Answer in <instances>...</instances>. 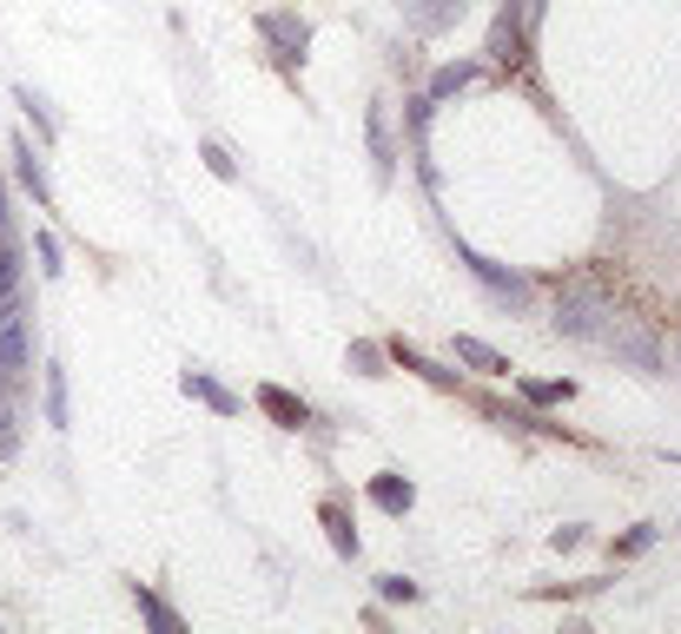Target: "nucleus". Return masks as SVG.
<instances>
[{"label":"nucleus","mask_w":681,"mask_h":634,"mask_svg":"<svg viewBox=\"0 0 681 634\" xmlns=\"http://www.w3.org/2000/svg\"><path fill=\"white\" fill-rule=\"evenodd\" d=\"M0 232H7V198H0Z\"/></svg>","instance_id":"obj_24"},{"label":"nucleus","mask_w":681,"mask_h":634,"mask_svg":"<svg viewBox=\"0 0 681 634\" xmlns=\"http://www.w3.org/2000/svg\"><path fill=\"white\" fill-rule=\"evenodd\" d=\"M132 595H139V615H146V622H152V628L179 634V615H172V609H166V602H159V595H152V589H132Z\"/></svg>","instance_id":"obj_17"},{"label":"nucleus","mask_w":681,"mask_h":634,"mask_svg":"<svg viewBox=\"0 0 681 634\" xmlns=\"http://www.w3.org/2000/svg\"><path fill=\"white\" fill-rule=\"evenodd\" d=\"M470 79H477V66H470V60H464V66H444V73L430 79V106H437V99H450V93H464Z\"/></svg>","instance_id":"obj_14"},{"label":"nucleus","mask_w":681,"mask_h":634,"mask_svg":"<svg viewBox=\"0 0 681 634\" xmlns=\"http://www.w3.org/2000/svg\"><path fill=\"white\" fill-rule=\"evenodd\" d=\"M517 390H523L530 404H570V397H576V384H570V377H563V384H536V377H523Z\"/></svg>","instance_id":"obj_16"},{"label":"nucleus","mask_w":681,"mask_h":634,"mask_svg":"<svg viewBox=\"0 0 681 634\" xmlns=\"http://www.w3.org/2000/svg\"><path fill=\"white\" fill-rule=\"evenodd\" d=\"M603 351L623 357V364H636V370H662V344H656L649 331H623V324H609V331H603Z\"/></svg>","instance_id":"obj_2"},{"label":"nucleus","mask_w":681,"mask_h":634,"mask_svg":"<svg viewBox=\"0 0 681 634\" xmlns=\"http://www.w3.org/2000/svg\"><path fill=\"white\" fill-rule=\"evenodd\" d=\"M384 357H397L404 370H417V377H430V384H457V377H450L444 364H430V357H424L417 344H404V337H391V344H384Z\"/></svg>","instance_id":"obj_12"},{"label":"nucleus","mask_w":681,"mask_h":634,"mask_svg":"<svg viewBox=\"0 0 681 634\" xmlns=\"http://www.w3.org/2000/svg\"><path fill=\"white\" fill-rule=\"evenodd\" d=\"M0 450H13V404H7V390H0Z\"/></svg>","instance_id":"obj_23"},{"label":"nucleus","mask_w":681,"mask_h":634,"mask_svg":"<svg viewBox=\"0 0 681 634\" xmlns=\"http://www.w3.org/2000/svg\"><path fill=\"white\" fill-rule=\"evenodd\" d=\"M377 595L384 602H417V582L411 576H377Z\"/></svg>","instance_id":"obj_20"},{"label":"nucleus","mask_w":681,"mask_h":634,"mask_svg":"<svg viewBox=\"0 0 681 634\" xmlns=\"http://www.w3.org/2000/svg\"><path fill=\"white\" fill-rule=\"evenodd\" d=\"M205 165H212L219 179H238V159H232V152H225L219 139H205Z\"/></svg>","instance_id":"obj_21"},{"label":"nucleus","mask_w":681,"mask_h":634,"mask_svg":"<svg viewBox=\"0 0 681 634\" xmlns=\"http://www.w3.org/2000/svg\"><path fill=\"white\" fill-rule=\"evenodd\" d=\"M457 364H470V370H483V377H510V357L490 351L483 337H457Z\"/></svg>","instance_id":"obj_9"},{"label":"nucleus","mask_w":681,"mask_h":634,"mask_svg":"<svg viewBox=\"0 0 681 634\" xmlns=\"http://www.w3.org/2000/svg\"><path fill=\"white\" fill-rule=\"evenodd\" d=\"M550 324H556V337H583V344H603V331L616 324V311H609V304H603L596 291H570V298L556 304V318H550Z\"/></svg>","instance_id":"obj_1"},{"label":"nucleus","mask_w":681,"mask_h":634,"mask_svg":"<svg viewBox=\"0 0 681 634\" xmlns=\"http://www.w3.org/2000/svg\"><path fill=\"white\" fill-rule=\"evenodd\" d=\"M397 13L417 26V33H444L464 20V0H397Z\"/></svg>","instance_id":"obj_5"},{"label":"nucleus","mask_w":681,"mask_h":634,"mask_svg":"<svg viewBox=\"0 0 681 634\" xmlns=\"http://www.w3.org/2000/svg\"><path fill=\"white\" fill-rule=\"evenodd\" d=\"M20 364H26V331H20V324H0V390L20 384Z\"/></svg>","instance_id":"obj_11"},{"label":"nucleus","mask_w":681,"mask_h":634,"mask_svg":"<svg viewBox=\"0 0 681 634\" xmlns=\"http://www.w3.org/2000/svg\"><path fill=\"white\" fill-rule=\"evenodd\" d=\"M470 271L483 278V291H490L497 304H510V311H523V304H530V284H523L517 271H503V265H490V258H477V251H470Z\"/></svg>","instance_id":"obj_4"},{"label":"nucleus","mask_w":681,"mask_h":634,"mask_svg":"<svg viewBox=\"0 0 681 634\" xmlns=\"http://www.w3.org/2000/svg\"><path fill=\"white\" fill-rule=\"evenodd\" d=\"M258 410H265L278 430H311V404H305V397H291L285 384H258Z\"/></svg>","instance_id":"obj_3"},{"label":"nucleus","mask_w":681,"mask_h":634,"mask_svg":"<svg viewBox=\"0 0 681 634\" xmlns=\"http://www.w3.org/2000/svg\"><path fill=\"white\" fill-rule=\"evenodd\" d=\"M33 251H40V271H60V245H53V232H40Z\"/></svg>","instance_id":"obj_22"},{"label":"nucleus","mask_w":681,"mask_h":634,"mask_svg":"<svg viewBox=\"0 0 681 634\" xmlns=\"http://www.w3.org/2000/svg\"><path fill=\"white\" fill-rule=\"evenodd\" d=\"M179 384H185V397H199V404H212L219 417H232V410H238V397H232V390H225L219 377H205V370H185Z\"/></svg>","instance_id":"obj_10"},{"label":"nucleus","mask_w":681,"mask_h":634,"mask_svg":"<svg viewBox=\"0 0 681 634\" xmlns=\"http://www.w3.org/2000/svg\"><path fill=\"white\" fill-rule=\"evenodd\" d=\"M318 516H324V536H331V549H338V556H358V529H351V509H344L338 496H324V503H318Z\"/></svg>","instance_id":"obj_8"},{"label":"nucleus","mask_w":681,"mask_h":634,"mask_svg":"<svg viewBox=\"0 0 681 634\" xmlns=\"http://www.w3.org/2000/svg\"><path fill=\"white\" fill-rule=\"evenodd\" d=\"M13 159H20V179H26V192H33V205L46 212V205H53V192H46V172H40V159H33V146H26V139H13Z\"/></svg>","instance_id":"obj_13"},{"label":"nucleus","mask_w":681,"mask_h":634,"mask_svg":"<svg viewBox=\"0 0 681 634\" xmlns=\"http://www.w3.org/2000/svg\"><path fill=\"white\" fill-rule=\"evenodd\" d=\"M258 33H265V40H278V60L305 53V40H311V26H305L298 13H265V20H258Z\"/></svg>","instance_id":"obj_6"},{"label":"nucleus","mask_w":681,"mask_h":634,"mask_svg":"<svg viewBox=\"0 0 681 634\" xmlns=\"http://www.w3.org/2000/svg\"><path fill=\"white\" fill-rule=\"evenodd\" d=\"M46 417L66 423V377H60V370H46Z\"/></svg>","instance_id":"obj_19"},{"label":"nucleus","mask_w":681,"mask_h":634,"mask_svg":"<svg viewBox=\"0 0 681 634\" xmlns=\"http://www.w3.org/2000/svg\"><path fill=\"white\" fill-rule=\"evenodd\" d=\"M371 503L384 509V516H411V503H417V490L397 476V470H384V476H371Z\"/></svg>","instance_id":"obj_7"},{"label":"nucleus","mask_w":681,"mask_h":634,"mask_svg":"<svg viewBox=\"0 0 681 634\" xmlns=\"http://www.w3.org/2000/svg\"><path fill=\"white\" fill-rule=\"evenodd\" d=\"M351 370H358V377H384V344L358 337V344H351Z\"/></svg>","instance_id":"obj_15"},{"label":"nucleus","mask_w":681,"mask_h":634,"mask_svg":"<svg viewBox=\"0 0 681 634\" xmlns=\"http://www.w3.org/2000/svg\"><path fill=\"white\" fill-rule=\"evenodd\" d=\"M649 542H656V523H636V529H629V536H616V556H623V562H629V556H642V549H649Z\"/></svg>","instance_id":"obj_18"}]
</instances>
